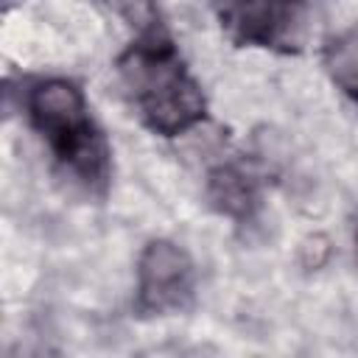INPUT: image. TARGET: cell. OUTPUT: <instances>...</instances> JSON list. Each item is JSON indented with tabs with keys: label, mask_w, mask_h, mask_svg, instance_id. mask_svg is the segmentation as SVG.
Wrapping results in <instances>:
<instances>
[{
	"label": "cell",
	"mask_w": 358,
	"mask_h": 358,
	"mask_svg": "<svg viewBox=\"0 0 358 358\" xmlns=\"http://www.w3.org/2000/svg\"><path fill=\"white\" fill-rule=\"evenodd\" d=\"M123 76L140 98L151 123L162 131H173L201 112V98L196 87L168 59L145 53L129 56L123 62Z\"/></svg>",
	"instance_id": "1"
},
{
	"label": "cell",
	"mask_w": 358,
	"mask_h": 358,
	"mask_svg": "<svg viewBox=\"0 0 358 358\" xmlns=\"http://www.w3.org/2000/svg\"><path fill=\"white\" fill-rule=\"evenodd\" d=\"M140 274H143V296H145V302L162 305V302L173 299L176 291L182 288V282L187 277V260L171 243H154L143 255Z\"/></svg>",
	"instance_id": "2"
},
{
	"label": "cell",
	"mask_w": 358,
	"mask_h": 358,
	"mask_svg": "<svg viewBox=\"0 0 358 358\" xmlns=\"http://www.w3.org/2000/svg\"><path fill=\"white\" fill-rule=\"evenodd\" d=\"M36 120L53 134H73L81 126V98L64 81H50L34 95Z\"/></svg>",
	"instance_id": "3"
},
{
	"label": "cell",
	"mask_w": 358,
	"mask_h": 358,
	"mask_svg": "<svg viewBox=\"0 0 358 358\" xmlns=\"http://www.w3.org/2000/svg\"><path fill=\"white\" fill-rule=\"evenodd\" d=\"M227 14L232 25L246 36H266L277 20L274 0H227Z\"/></svg>",
	"instance_id": "4"
},
{
	"label": "cell",
	"mask_w": 358,
	"mask_h": 358,
	"mask_svg": "<svg viewBox=\"0 0 358 358\" xmlns=\"http://www.w3.org/2000/svg\"><path fill=\"white\" fill-rule=\"evenodd\" d=\"M330 70L341 87H347L350 92H358V28L347 31L336 42L330 53Z\"/></svg>",
	"instance_id": "5"
},
{
	"label": "cell",
	"mask_w": 358,
	"mask_h": 358,
	"mask_svg": "<svg viewBox=\"0 0 358 358\" xmlns=\"http://www.w3.org/2000/svg\"><path fill=\"white\" fill-rule=\"evenodd\" d=\"M213 196L215 201H221V207L227 210H241L246 204V187L241 185L238 176L232 173H218L213 179Z\"/></svg>",
	"instance_id": "6"
},
{
	"label": "cell",
	"mask_w": 358,
	"mask_h": 358,
	"mask_svg": "<svg viewBox=\"0 0 358 358\" xmlns=\"http://www.w3.org/2000/svg\"><path fill=\"white\" fill-rule=\"evenodd\" d=\"M112 8H117L131 25L137 28H145L151 20H154V8H151V0H106Z\"/></svg>",
	"instance_id": "7"
}]
</instances>
